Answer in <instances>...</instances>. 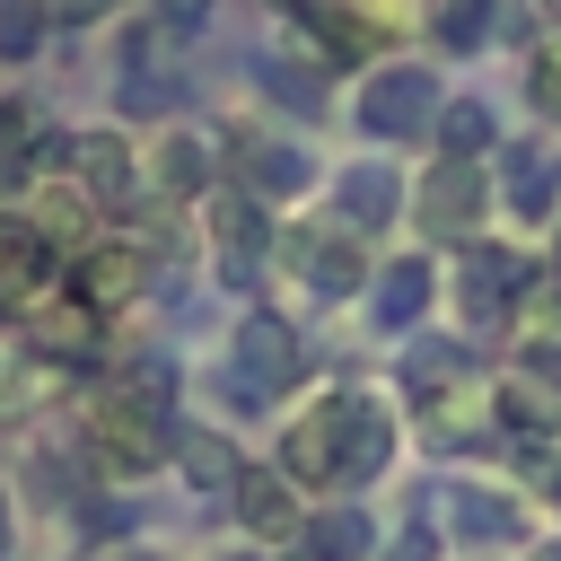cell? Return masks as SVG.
<instances>
[{
  "mask_svg": "<svg viewBox=\"0 0 561 561\" xmlns=\"http://www.w3.org/2000/svg\"><path fill=\"white\" fill-rule=\"evenodd\" d=\"M403 202L421 210V228H430V237L473 245V237H482V219H491V175H482L473 158H430V167H421V184H412Z\"/></svg>",
  "mask_w": 561,
  "mask_h": 561,
  "instance_id": "obj_5",
  "label": "cell"
},
{
  "mask_svg": "<svg viewBox=\"0 0 561 561\" xmlns=\"http://www.w3.org/2000/svg\"><path fill=\"white\" fill-rule=\"evenodd\" d=\"M552 193H561V167H552L543 149H517V158H508V202H526L535 219H552V210H543Z\"/></svg>",
  "mask_w": 561,
  "mask_h": 561,
  "instance_id": "obj_24",
  "label": "cell"
},
{
  "mask_svg": "<svg viewBox=\"0 0 561 561\" xmlns=\"http://www.w3.org/2000/svg\"><path fill=\"white\" fill-rule=\"evenodd\" d=\"M289 552L298 561H377V517L359 500H316Z\"/></svg>",
  "mask_w": 561,
  "mask_h": 561,
  "instance_id": "obj_16",
  "label": "cell"
},
{
  "mask_svg": "<svg viewBox=\"0 0 561 561\" xmlns=\"http://www.w3.org/2000/svg\"><path fill=\"white\" fill-rule=\"evenodd\" d=\"M228 167H237V193L263 202V210H280V202H298L316 184V167H307L298 140H228Z\"/></svg>",
  "mask_w": 561,
  "mask_h": 561,
  "instance_id": "obj_15",
  "label": "cell"
},
{
  "mask_svg": "<svg viewBox=\"0 0 561 561\" xmlns=\"http://www.w3.org/2000/svg\"><path fill=\"white\" fill-rule=\"evenodd\" d=\"M272 245H280V263L307 280V298H324V307H342V298L368 289V254H359L351 228H289V237H272Z\"/></svg>",
  "mask_w": 561,
  "mask_h": 561,
  "instance_id": "obj_11",
  "label": "cell"
},
{
  "mask_svg": "<svg viewBox=\"0 0 561 561\" xmlns=\"http://www.w3.org/2000/svg\"><path fill=\"white\" fill-rule=\"evenodd\" d=\"M44 35H53L44 0H0V70H26L44 53Z\"/></svg>",
  "mask_w": 561,
  "mask_h": 561,
  "instance_id": "obj_22",
  "label": "cell"
},
{
  "mask_svg": "<svg viewBox=\"0 0 561 561\" xmlns=\"http://www.w3.org/2000/svg\"><path fill=\"white\" fill-rule=\"evenodd\" d=\"M167 105H175V88H167V79H140V70L123 79V114H167Z\"/></svg>",
  "mask_w": 561,
  "mask_h": 561,
  "instance_id": "obj_29",
  "label": "cell"
},
{
  "mask_svg": "<svg viewBox=\"0 0 561 561\" xmlns=\"http://www.w3.org/2000/svg\"><path fill=\"white\" fill-rule=\"evenodd\" d=\"M44 149H53L44 114H35L26 96H0V184H18L26 167H44Z\"/></svg>",
  "mask_w": 561,
  "mask_h": 561,
  "instance_id": "obj_21",
  "label": "cell"
},
{
  "mask_svg": "<svg viewBox=\"0 0 561 561\" xmlns=\"http://www.w3.org/2000/svg\"><path fill=\"white\" fill-rule=\"evenodd\" d=\"M210 561H280V552H263V543H228V552H210Z\"/></svg>",
  "mask_w": 561,
  "mask_h": 561,
  "instance_id": "obj_32",
  "label": "cell"
},
{
  "mask_svg": "<svg viewBox=\"0 0 561 561\" xmlns=\"http://www.w3.org/2000/svg\"><path fill=\"white\" fill-rule=\"evenodd\" d=\"M70 561H175L167 543H96V552H70Z\"/></svg>",
  "mask_w": 561,
  "mask_h": 561,
  "instance_id": "obj_31",
  "label": "cell"
},
{
  "mask_svg": "<svg viewBox=\"0 0 561 561\" xmlns=\"http://www.w3.org/2000/svg\"><path fill=\"white\" fill-rule=\"evenodd\" d=\"M140 280H149V254H140V237H123V228H96L79 254H61V289H70L79 307H96V316L131 307Z\"/></svg>",
  "mask_w": 561,
  "mask_h": 561,
  "instance_id": "obj_7",
  "label": "cell"
},
{
  "mask_svg": "<svg viewBox=\"0 0 561 561\" xmlns=\"http://www.w3.org/2000/svg\"><path fill=\"white\" fill-rule=\"evenodd\" d=\"M333 228H351V237H368V228H386L394 210H403V175L386 167V158H359V167H342L333 175Z\"/></svg>",
  "mask_w": 561,
  "mask_h": 561,
  "instance_id": "obj_17",
  "label": "cell"
},
{
  "mask_svg": "<svg viewBox=\"0 0 561 561\" xmlns=\"http://www.w3.org/2000/svg\"><path fill=\"white\" fill-rule=\"evenodd\" d=\"M351 421H359V386H316L307 403H289L280 438H272V473L307 500L351 491Z\"/></svg>",
  "mask_w": 561,
  "mask_h": 561,
  "instance_id": "obj_2",
  "label": "cell"
},
{
  "mask_svg": "<svg viewBox=\"0 0 561 561\" xmlns=\"http://www.w3.org/2000/svg\"><path fill=\"white\" fill-rule=\"evenodd\" d=\"M202 237H210V254H219L228 289H245V280H254V263L272 254V210H263V202H245L237 184H228V193H202Z\"/></svg>",
  "mask_w": 561,
  "mask_h": 561,
  "instance_id": "obj_12",
  "label": "cell"
},
{
  "mask_svg": "<svg viewBox=\"0 0 561 561\" xmlns=\"http://www.w3.org/2000/svg\"><path fill=\"white\" fill-rule=\"evenodd\" d=\"M438 307V263L430 254H394L368 272V324L377 333H421V316Z\"/></svg>",
  "mask_w": 561,
  "mask_h": 561,
  "instance_id": "obj_14",
  "label": "cell"
},
{
  "mask_svg": "<svg viewBox=\"0 0 561 561\" xmlns=\"http://www.w3.org/2000/svg\"><path fill=\"white\" fill-rule=\"evenodd\" d=\"M517 79H526V105L561 123V26H543V35L526 44V70H517Z\"/></svg>",
  "mask_w": 561,
  "mask_h": 561,
  "instance_id": "obj_23",
  "label": "cell"
},
{
  "mask_svg": "<svg viewBox=\"0 0 561 561\" xmlns=\"http://www.w3.org/2000/svg\"><path fill=\"white\" fill-rule=\"evenodd\" d=\"M482 26H491V0H430V35H438V44L473 53V44H482Z\"/></svg>",
  "mask_w": 561,
  "mask_h": 561,
  "instance_id": "obj_25",
  "label": "cell"
},
{
  "mask_svg": "<svg viewBox=\"0 0 561 561\" xmlns=\"http://www.w3.org/2000/svg\"><path fill=\"white\" fill-rule=\"evenodd\" d=\"M438 79L421 70V61H377L359 88H351V123L368 131V140H412V131H430L438 123Z\"/></svg>",
  "mask_w": 561,
  "mask_h": 561,
  "instance_id": "obj_4",
  "label": "cell"
},
{
  "mask_svg": "<svg viewBox=\"0 0 561 561\" xmlns=\"http://www.w3.org/2000/svg\"><path fill=\"white\" fill-rule=\"evenodd\" d=\"M430 131H438V158H473V167H482V158H491V140H500V123H491V105H482V96H447Z\"/></svg>",
  "mask_w": 561,
  "mask_h": 561,
  "instance_id": "obj_20",
  "label": "cell"
},
{
  "mask_svg": "<svg viewBox=\"0 0 561 561\" xmlns=\"http://www.w3.org/2000/svg\"><path fill=\"white\" fill-rule=\"evenodd\" d=\"M526 289H535V263H526L517 245L473 237V245L456 254V307H465V324H500V316H517Z\"/></svg>",
  "mask_w": 561,
  "mask_h": 561,
  "instance_id": "obj_9",
  "label": "cell"
},
{
  "mask_svg": "<svg viewBox=\"0 0 561 561\" xmlns=\"http://www.w3.org/2000/svg\"><path fill=\"white\" fill-rule=\"evenodd\" d=\"M307 377V351H298V324L289 316H272V307H254L245 324H237V342H228V403H272V394H289Z\"/></svg>",
  "mask_w": 561,
  "mask_h": 561,
  "instance_id": "obj_3",
  "label": "cell"
},
{
  "mask_svg": "<svg viewBox=\"0 0 561 561\" xmlns=\"http://www.w3.org/2000/svg\"><path fill=\"white\" fill-rule=\"evenodd\" d=\"M149 9H158V26H167V35H193V26L210 18V0H149Z\"/></svg>",
  "mask_w": 561,
  "mask_h": 561,
  "instance_id": "obj_30",
  "label": "cell"
},
{
  "mask_svg": "<svg viewBox=\"0 0 561 561\" xmlns=\"http://www.w3.org/2000/svg\"><path fill=\"white\" fill-rule=\"evenodd\" d=\"M447 543H438V526L430 517H412V526H394V535H377V561H438Z\"/></svg>",
  "mask_w": 561,
  "mask_h": 561,
  "instance_id": "obj_27",
  "label": "cell"
},
{
  "mask_svg": "<svg viewBox=\"0 0 561 561\" xmlns=\"http://www.w3.org/2000/svg\"><path fill=\"white\" fill-rule=\"evenodd\" d=\"M543 491H552V508H561V456H552V482H543Z\"/></svg>",
  "mask_w": 561,
  "mask_h": 561,
  "instance_id": "obj_33",
  "label": "cell"
},
{
  "mask_svg": "<svg viewBox=\"0 0 561 561\" xmlns=\"http://www.w3.org/2000/svg\"><path fill=\"white\" fill-rule=\"evenodd\" d=\"M517 377L543 386L561 403V324H526V351H517Z\"/></svg>",
  "mask_w": 561,
  "mask_h": 561,
  "instance_id": "obj_26",
  "label": "cell"
},
{
  "mask_svg": "<svg viewBox=\"0 0 561 561\" xmlns=\"http://www.w3.org/2000/svg\"><path fill=\"white\" fill-rule=\"evenodd\" d=\"M438 543H456V552H491V543H526V500L517 491H500V482H447L438 491Z\"/></svg>",
  "mask_w": 561,
  "mask_h": 561,
  "instance_id": "obj_8",
  "label": "cell"
},
{
  "mask_svg": "<svg viewBox=\"0 0 561 561\" xmlns=\"http://www.w3.org/2000/svg\"><path fill=\"white\" fill-rule=\"evenodd\" d=\"M44 167H61L96 210H123L131 184H140V149H131L123 131H61V140L44 149Z\"/></svg>",
  "mask_w": 561,
  "mask_h": 561,
  "instance_id": "obj_10",
  "label": "cell"
},
{
  "mask_svg": "<svg viewBox=\"0 0 561 561\" xmlns=\"http://www.w3.org/2000/svg\"><path fill=\"white\" fill-rule=\"evenodd\" d=\"M114 9H131V0H44V18H53V26H105Z\"/></svg>",
  "mask_w": 561,
  "mask_h": 561,
  "instance_id": "obj_28",
  "label": "cell"
},
{
  "mask_svg": "<svg viewBox=\"0 0 561 561\" xmlns=\"http://www.w3.org/2000/svg\"><path fill=\"white\" fill-rule=\"evenodd\" d=\"M228 508H237L245 543H263V552H289L316 500H307V491H289V482H280L272 465H245V473H237V491H228Z\"/></svg>",
  "mask_w": 561,
  "mask_h": 561,
  "instance_id": "obj_13",
  "label": "cell"
},
{
  "mask_svg": "<svg viewBox=\"0 0 561 561\" xmlns=\"http://www.w3.org/2000/svg\"><path fill=\"white\" fill-rule=\"evenodd\" d=\"M175 394L167 368H114L88 403H79V447L105 482H140L158 465H175Z\"/></svg>",
  "mask_w": 561,
  "mask_h": 561,
  "instance_id": "obj_1",
  "label": "cell"
},
{
  "mask_svg": "<svg viewBox=\"0 0 561 561\" xmlns=\"http://www.w3.org/2000/svg\"><path fill=\"white\" fill-rule=\"evenodd\" d=\"M140 175H149L167 202H193V210H202V193H210V140H202V131H158Z\"/></svg>",
  "mask_w": 561,
  "mask_h": 561,
  "instance_id": "obj_18",
  "label": "cell"
},
{
  "mask_svg": "<svg viewBox=\"0 0 561 561\" xmlns=\"http://www.w3.org/2000/svg\"><path fill=\"white\" fill-rule=\"evenodd\" d=\"M175 465H184V482H202V491H237V473H245V456H237V438H219V430H175Z\"/></svg>",
  "mask_w": 561,
  "mask_h": 561,
  "instance_id": "obj_19",
  "label": "cell"
},
{
  "mask_svg": "<svg viewBox=\"0 0 561 561\" xmlns=\"http://www.w3.org/2000/svg\"><path fill=\"white\" fill-rule=\"evenodd\" d=\"M18 316V351L26 359H44V368H88L96 359V333H105V316L96 307H79L61 280L53 289H35L26 307H9Z\"/></svg>",
  "mask_w": 561,
  "mask_h": 561,
  "instance_id": "obj_6",
  "label": "cell"
}]
</instances>
